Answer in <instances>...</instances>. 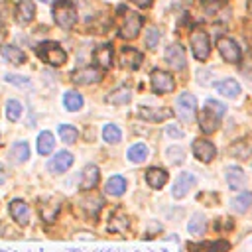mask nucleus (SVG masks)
I'll return each mask as SVG.
<instances>
[{
  "mask_svg": "<svg viewBox=\"0 0 252 252\" xmlns=\"http://www.w3.org/2000/svg\"><path fill=\"white\" fill-rule=\"evenodd\" d=\"M248 10H250V12H252V0H250V4H248Z\"/></svg>",
  "mask_w": 252,
  "mask_h": 252,
  "instance_id": "nucleus-46",
  "label": "nucleus"
},
{
  "mask_svg": "<svg viewBox=\"0 0 252 252\" xmlns=\"http://www.w3.org/2000/svg\"><path fill=\"white\" fill-rule=\"evenodd\" d=\"M159 37H161L159 30H156V28H150V30L146 32V35H144V43H146V47H148V49H156V47H158V41H159Z\"/></svg>",
  "mask_w": 252,
  "mask_h": 252,
  "instance_id": "nucleus-38",
  "label": "nucleus"
},
{
  "mask_svg": "<svg viewBox=\"0 0 252 252\" xmlns=\"http://www.w3.org/2000/svg\"><path fill=\"white\" fill-rule=\"evenodd\" d=\"M20 116H22V102L16 98H10L6 102V118L10 122H16V120H20Z\"/></svg>",
  "mask_w": 252,
  "mask_h": 252,
  "instance_id": "nucleus-34",
  "label": "nucleus"
},
{
  "mask_svg": "<svg viewBox=\"0 0 252 252\" xmlns=\"http://www.w3.org/2000/svg\"><path fill=\"white\" fill-rule=\"evenodd\" d=\"M130 2H134V4L140 6V8H148V6L152 4V0H130Z\"/></svg>",
  "mask_w": 252,
  "mask_h": 252,
  "instance_id": "nucleus-44",
  "label": "nucleus"
},
{
  "mask_svg": "<svg viewBox=\"0 0 252 252\" xmlns=\"http://www.w3.org/2000/svg\"><path fill=\"white\" fill-rule=\"evenodd\" d=\"M146 158H148V148H146V144H134V146L128 150V159H130L132 163H142V161H146Z\"/></svg>",
  "mask_w": 252,
  "mask_h": 252,
  "instance_id": "nucleus-33",
  "label": "nucleus"
},
{
  "mask_svg": "<svg viewBox=\"0 0 252 252\" xmlns=\"http://www.w3.org/2000/svg\"><path fill=\"white\" fill-rule=\"evenodd\" d=\"M236 252H252V232L238 244V248H236Z\"/></svg>",
  "mask_w": 252,
  "mask_h": 252,
  "instance_id": "nucleus-41",
  "label": "nucleus"
},
{
  "mask_svg": "<svg viewBox=\"0 0 252 252\" xmlns=\"http://www.w3.org/2000/svg\"><path fill=\"white\" fill-rule=\"evenodd\" d=\"M205 108L207 110H211V112H215L217 116H224V112H226V106L220 102V100H217V98H207L205 100Z\"/></svg>",
  "mask_w": 252,
  "mask_h": 252,
  "instance_id": "nucleus-39",
  "label": "nucleus"
},
{
  "mask_svg": "<svg viewBox=\"0 0 252 252\" xmlns=\"http://www.w3.org/2000/svg\"><path fill=\"white\" fill-rule=\"evenodd\" d=\"M250 205H252V193L250 191H242L230 201V207L234 213H246Z\"/></svg>",
  "mask_w": 252,
  "mask_h": 252,
  "instance_id": "nucleus-25",
  "label": "nucleus"
},
{
  "mask_svg": "<svg viewBox=\"0 0 252 252\" xmlns=\"http://www.w3.org/2000/svg\"><path fill=\"white\" fill-rule=\"evenodd\" d=\"M203 2H213V0H203Z\"/></svg>",
  "mask_w": 252,
  "mask_h": 252,
  "instance_id": "nucleus-48",
  "label": "nucleus"
},
{
  "mask_svg": "<svg viewBox=\"0 0 252 252\" xmlns=\"http://www.w3.org/2000/svg\"><path fill=\"white\" fill-rule=\"evenodd\" d=\"M0 53L8 63H14V65H22L26 61V53L16 45H2Z\"/></svg>",
  "mask_w": 252,
  "mask_h": 252,
  "instance_id": "nucleus-22",
  "label": "nucleus"
},
{
  "mask_svg": "<svg viewBox=\"0 0 252 252\" xmlns=\"http://www.w3.org/2000/svg\"><path fill=\"white\" fill-rule=\"evenodd\" d=\"M104 191H106L108 195H112V197L122 195V193L126 191V179H124V177H120V175L110 177V179L106 181V185H104Z\"/></svg>",
  "mask_w": 252,
  "mask_h": 252,
  "instance_id": "nucleus-26",
  "label": "nucleus"
},
{
  "mask_svg": "<svg viewBox=\"0 0 252 252\" xmlns=\"http://www.w3.org/2000/svg\"><path fill=\"white\" fill-rule=\"evenodd\" d=\"M191 51L195 55L197 61H205L211 53V39L207 35V32L203 30H193L191 32Z\"/></svg>",
  "mask_w": 252,
  "mask_h": 252,
  "instance_id": "nucleus-4",
  "label": "nucleus"
},
{
  "mask_svg": "<svg viewBox=\"0 0 252 252\" xmlns=\"http://www.w3.org/2000/svg\"><path fill=\"white\" fill-rule=\"evenodd\" d=\"M63 104H65L67 110L75 112V110H79V108L83 106V96H81L77 91H69V93H65V96H63Z\"/></svg>",
  "mask_w": 252,
  "mask_h": 252,
  "instance_id": "nucleus-32",
  "label": "nucleus"
},
{
  "mask_svg": "<svg viewBox=\"0 0 252 252\" xmlns=\"http://www.w3.org/2000/svg\"><path fill=\"white\" fill-rule=\"evenodd\" d=\"M195 183H197V179H195L193 173H187V171H185V173H179L177 179L173 181V189H171L173 197H175V199L185 197V195L189 193V189L195 187Z\"/></svg>",
  "mask_w": 252,
  "mask_h": 252,
  "instance_id": "nucleus-11",
  "label": "nucleus"
},
{
  "mask_svg": "<svg viewBox=\"0 0 252 252\" xmlns=\"http://www.w3.org/2000/svg\"><path fill=\"white\" fill-rule=\"evenodd\" d=\"M163 57H165L167 65H169L173 71H181V69H185V63H187V61H185V49H183L179 43H171V45H167Z\"/></svg>",
  "mask_w": 252,
  "mask_h": 252,
  "instance_id": "nucleus-8",
  "label": "nucleus"
},
{
  "mask_svg": "<svg viewBox=\"0 0 252 252\" xmlns=\"http://www.w3.org/2000/svg\"><path fill=\"white\" fill-rule=\"evenodd\" d=\"M224 177H226V183H228L230 189H240V187H244V183H246V175H244V171H242L240 167H236V165L226 167Z\"/></svg>",
  "mask_w": 252,
  "mask_h": 252,
  "instance_id": "nucleus-19",
  "label": "nucleus"
},
{
  "mask_svg": "<svg viewBox=\"0 0 252 252\" xmlns=\"http://www.w3.org/2000/svg\"><path fill=\"white\" fill-rule=\"evenodd\" d=\"M142 61H144V55L134 47H124L120 51V65L126 67V69L134 71V69H138L142 65Z\"/></svg>",
  "mask_w": 252,
  "mask_h": 252,
  "instance_id": "nucleus-13",
  "label": "nucleus"
},
{
  "mask_svg": "<svg viewBox=\"0 0 252 252\" xmlns=\"http://www.w3.org/2000/svg\"><path fill=\"white\" fill-rule=\"evenodd\" d=\"M185 2H189V0H185Z\"/></svg>",
  "mask_w": 252,
  "mask_h": 252,
  "instance_id": "nucleus-49",
  "label": "nucleus"
},
{
  "mask_svg": "<svg viewBox=\"0 0 252 252\" xmlns=\"http://www.w3.org/2000/svg\"><path fill=\"white\" fill-rule=\"evenodd\" d=\"M146 181H148V185L152 189H161L167 183V173L161 167H150L146 171Z\"/></svg>",
  "mask_w": 252,
  "mask_h": 252,
  "instance_id": "nucleus-18",
  "label": "nucleus"
},
{
  "mask_svg": "<svg viewBox=\"0 0 252 252\" xmlns=\"http://www.w3.org/2000/svg\"><path fill=\"white\" fill-rule=\"evenodd\" d=\"M175 112L183 122H193L197 114V98L189 93H181L175 98Z\"/></svg>",
  "mask_w": 252,
  "mask_h": 252,
  "instance_id": "nucleus-3",
  "label": "nucleus"
},
{
  "mask_svg": "<svg viewBox=\"0 0 252 252\" xmlns=\"http://www.w3.org/2000/svg\"><path fill=\"white\" fill-rule=\"evenodd\" d=\"M167 134H169V136H173V138H181V136H183V132H181L179 128H175V126H173V128H171V126H167Z\"/></svg>",
  "mask_w": 252,
  "mask_h": 252,
  "instance_id": "nucleus-43",
  "label": "nucleus"
},
{
  "mask_svg": "<svg viewBox=\"0 0 252 252\" xmlns=\"http://www.w3.org/2000/svg\"><path fill=\"white\" fill-rule=\"evenodd\" d=\"M4 35H6V32H4V30H2V28H0V41H2V39H4Z\"/></svg>",
  "mask_w": 252,
  "mask_h": 252,
  "instance_id": "nucleus-45",
  "label": "nucleus"
},
{
  "mask_svg": "<svg viewBox=\"0 0 252 252\" xmlns=\"http://www.w3.org/2000/svg\"><path fill=\"white\" fill-rule=\"evenodd\" d=\"M93 59L100 69H110V65H112V45L104 43V45L96 47L94 53H93Z\"/></svg>",
  "mask_w": 252,
  "mask_h": 252,
  "instance_id": "nucleus-17",
  "label": "nucleus"
},
{
  "mask_svg": "<svg viewBox=\"0 0 252 252\" xmlns=\"http://www.w3.org/2000/svg\"><path fill=\"white\" fill-rule=\"evenodd\" d=\"M59 203H51L49 207L47 205H41L39 207V211H41V217H43V220H53L55 219V215L59 213Z\"/></svg>",
  "mask_w": 252,
  "mask_h": 252,
  "instance_id": "nucleus-40",
  "label": "nucleus"
},
{
  "mask_svg": "<svg viewBox=\"0 0 252 252\" xmlns=\"http://www.w3.org/2000/svg\"><path fill=\"white\" fill-rule=\"evenodd\" d=\"M71 165H73V156H71L69 152H57V154L49 159V163H47L49 171H53V173H63V171H67Z\"/></svg>",
  "mask_w": 252,
  "mask_h": 252,
  "instance_id": "nucleus-14",
  "label": "nucleus"
},
{
  "mask_svg": "<svg viewBox=\"0 0 252 252\" xmlns=\"http://www.w3.org/2000/svg\"><path fill=\"white\" fill-rule=\"evenodd\" d=\"M98 177H100L98 167H96V165H87V167L83 169V177H81V189H83V191L94 189V187H96V183H98Z\"/></svg>",
  "mask_w": 252,
  "mask_h": 252,
  "instance_id": "nucleus-21",
  "label": "nucleus"
},
{
  "mask_svg": "<svg viewBox=\"0 0 252 252\" xmlns=\"http://www.w3.org/2000/svg\"><path fill=\"white\" fill-rule=\"evenodd\" d=\"M106 100H108L110 104H126V102L132 100V93H130L128 87H120V89L112 91V93L106 96Z\"/></svg>",
  "mask_w": 252,
  "mask_h": 252,
  "instance_id": "nucleus-28",
  "label": "nucleus"
},
{
  "mask_svg": "<svg viewBox=\"0 0 252 252\" xmlns=\"http://www.w3.org/2000/svg\"><path fill=\"white\" fill-rule=\"evenodd\" d=\"M142 24H144V16H140L138 12H126V18H124L120 35L126 37V39H134V37H138L140 30H142Z\"/></svg>",
  "mask_w": 252,
  "mask_h": 252,
  "instance_id": "nucleus-6",
  "label": "nucleus"
},
{
  "mask_svg": "<svg viewBox=\"0 0 252 252\" xmlns=\"http://www.w3.org/2000/svg\"><path fill=\"white\" fill-rule=\"evenodd\" d=\"M10 215H12L14 220H16L18 224H22V226H26V224L30 222V207H28L24 201H20V199H14V201L10 203Z\"/></svg>",
  "mask_w": 252,
  "mask_h": 252,
  "instance_id": "nucleus-15",
  "label": "nucleus"
},
{
  "mask_svg": "<svg viewBox=\"0 0 252 252\" xmlns=\"http://www.w3.org/2000/svg\"><path fill=\"white\" fill-rule=\"evenodd\" d=\"M126 226H128V220H126L124 211H122V209H116V211L110 215L108 228L114 230V232H122V230H126Z\"/></svg>",
  "mask_w": 252,
  "mask_h": 252,
  "instance_id": "nucleus-29",
  "label": "nucleus"
},
{
  "mask_svg": "<svg viewBox=\"0 0 252 252\" xmlns=\"http://www.w3.org/2000/svg\"><path fill=\"white\" fill-rule=\"evenodd\" d=\"M217 47H219L220 57H222L226 63H238L240 57H242V51H240L238 43H236L232 37H219Z\"/></svg>",
  "mask_w": 252,
  "mask_h": 252,
  "instance_id": "nucleus-5",
  "label": "nucleus"
},
{
  "mask_svg": "<svg viewBox=\"0 0 252 252\" xmlns=\"http://www.w3.org/2000/svg\"><path fill=\"white\" fill-rule=\"evenodd\" d=\"M150 81H152V89H154L156 93H171V91L175 89L173 75L167 73V71H161V69L152 71Z\"/></svg>",
  "mask_w": 252,
  "mask_h": 252,
  "instance_id": "nucleus-7",
  "label": "nucleus"
},
{
  "mask_svg": "<svg viewBox=\"0 0 252 252\" xmlns=\"http://www.w3.org/2000/svg\"><path fill=\"white\" fill-rule=\"evenodd\" d=\"M59 136H61V140H63L65 144H75L77 138H79V132H77V128L71 126V124H61V126H59Z\"/></svg>",
  "mask_w": 252,
  "mask_h": 252,
  "instance_id": "nucleus-35",
  "label": "nucleus"
},
{
  "mask_svg": "<svg viewBox=\"0 0 252 252\" xmlns=\"http://www.w3.org/2000/svg\"><path fill=\"white\" fill-rule=\"evenodd\" d=\"M37 55L43 63L51 65V67H61L67 61V53L65 49L57 43V41H43L37 45Z\"/></svg>",
  "mask_w": 252,
  "mask_h": 252,
  "instance_id": "nucleus-2",
  "label": "nucleus"
},
{
  "mask_svg": "<svg viewBox=\"0 0 252 252\" xmlns=\"http://www.w3.org/2000/svg\"><path fill=\"white\" fill-rule=\"evenodd\" d=\"M102 79V71L98 67H83L71 73V81L75 85H91V83H98Z\"/></svg>",
  "mask_w": 252,
  "mask_h": 252,
  "instance_id": "nucleus-9",
  "label": "nucleus"
},
{
  "mask_svg": "<svg viewBox=\"0 0 252 252\" xmlns=\"http://www.w3.org/2000/svg\"><path fill=\"white\" fill-rule=\"evenodd\" d=\"M219 122H220V116H217L215 112L203 108V112H201V116H199V124H201V130H203L205 134L215 132V130L219 128Z\"/></svg>",
  "mask_w": 252,
  "mask_h": 252,
  "instance_id": "nucleus-20",
  "label": "nucleus"
},
{
  "mask_svg": "<svg viewBox=\"0 0 252 252\" xmlns=\"http://www.w3.org/2000/svg\"><path fill=\"white\" fill-rule=\"evenodd\" d=\"M205 228H207V219H205V215L195 213V215L191 217L189 224H187V230H189L191 234L199 236V234H203V232H205Z\"/></svg>",
  "mask_w": 252,
  "mask_h": 252,
  "instance_id": "nucleus-31",
  "label": "nucleus"
},
{
  "mask_svg": "<svg viewBox=\"0 0 252 252\" xmlns=\"http://www.w3.org/2000/svg\"><path fill=\"white\" fill-rule=\"evenodd\" d=\"M53 20L59 28L71 30L77 24V8L69 0H57L53 4Z\"/></svg>",
  "mask_w": 252,
  "mask_h": 252,
  "instance_id": "nucleus-1",
  "label": "nucleus"
},
{
  "mask_svg": "<svg viewBox=\"0 0 252 252\" xmlns=\"http://www.w3.org/2000/svg\"><path fill=\"white\" fill-rule=\"evenodd\" d=\"M33 14H35V6L32 0H20L14 8V16L18 20V24H22V26L30 24L33 20Z\"/></svg>",
  "mask_w": 252,
  "mask_h": 252,
  "instance_id": "nucleus-12",
  "label": "nucleus"
},
{
  "mask_svg": "<svg viewBox=\"0 0 252 252\" xmlns=\"http://www.w3.org/2000/svg\"><path fill=\"white\" fill-rule=\"evenodd\" d=\"M193 156L199 159V161H205V163H209L213 158H215V154H217V148H215V144L213 142H209V140H205V138H197L195 142H193Z\"/></svg>",
  "mask_w": 252,
  "mask_h": 252,
  "instance_id": "nucleus-10",
  "label": "nucleus"
},
{
  "mask_svg": "<svg viewBox=\"0 0 252 252\" xmlns=\"http://www.w3.org/2000/svg\"><path fill=\"white\" fill-rule=\"evenodd\" d=\"M10 158H12V161H16V163H24V161L30 158V146H28L26 142H16V144L12 146V150H10Z\"/></svg>",
  "mask_w": 252,
  "mask_h": 252,
  "instance_id": "nucleus-27",
  "label": "nucleus"
},
{
  "mask_svg": "<svg viewBox=\"0 0 252 252\" xmlns=\"http://www.w3.org/2000/svg\"><path fill=\"white\" fill-rule=\"evenodd\" d=\"M189 250L193 252H224L228 250L226 240H217V242H201V244H189Z\"/></svg>",
  "mask_w": 252,
  "mask_h": 252,
  "instance_id": "nucleus-24",
  "label": "nucleus"
},
{
  "mask_svg": "<svg viewBox=\"0 0 252 252\" xmlns=\"http://www.w3.org/2000/svg\"><path fill=\"white\" fill-rule=\"evenodd\" d=\"M53 146H55V140L51 132H41L37 136V152L41 156H47L49 152H53Z\"/></svg>",
  "mask_w": 252,
  "mask_h": 252,
  "instance_id": "nucleus-30",
  "label": "nucleus"
},
{
  "mask_svg": "<svg viewBox=\"0 0 252 252\" xmlns=\"http://www.w3.org/2000/svg\"><path fill=\"white\" fill-rule=\"evenodd\" d=\"M217 87V91L222 94V96H226V98H236L238 94H240V85L234 81V79H222L220 83H217L215 85Z\"/></svg>",
  "mask_w": 252,
  "mask_h": 252,
  "instance_id": "nucleus-23",
  "label": "nucleus"
},
{
  "mask_svg": "<svg viewBox=\"0 0 252 252\" xmlns=\"http://www.w3.org/2000/svg\"><path fill=\"white\" fill-rule=\"evenodd\" d=\"M41 2H53V0H41Z\"/></svg>",
  "mask_w": 252,
  "mask_h": 252,
  "instance_id": "nucleus-47",
  "label": "nucleus"
},
{
  "mask_svg": "<svg viewBox=\"0 0 252 252\" xmlns=\"http://www.w3.org/2000/svg\"><path fill=\"white\" fill-rule=\"evenodd\" d=\"M102 199L100 197H87V199H83V209L91 215V217H96L98 215V211L102 209Z\"/></svg>",
  "mask_w": 252,
  "mask_h": 252,
  "instance_id": "nucleus-36",
  "label": "nucleus"
},
{
  "mask_svg": "<svg viewBox=\"0 0 252 252\" xmlns=\"http://www.w3.org/2000/svg\"><path fill=\"white\" fill-rule=\"evenodd\" d=\"M102 138H104V142H108V144H116V142H120V138H122L120 128H118L116 124H106L104 130H102Z\"/></svg>",
  "mask_w": 252,
  "mask_h": 252,
  "instance_id": "nucleus-37",
  "label": "nucleus"
},
{
  "mask_svg": "<svg viewBox=\"0 0 252 252\" xmlns=\"http://www.w3.org/2000/svg\"><path fill=\"white\" fill-rule=\"evenodd\" d=\"M138 116L144 118V120H150V122H161L165 118L171 116V110L169 108H150V106H140L138 108Z\"/></svg>",
  "mask_w": 252,
  "mask_h": 252,
  "instance_id": "nucleus-16",
  "label": "nucleus"
},
{
  "mask_svg": "<svg viewBox=\"0 0 252 252\" xmlns=\"http://www.w3.org/2000/svg\"><path fill=\"white\" fill-rule=\"evenodd\" d=\"M6 81L8 83H14V85H20V87H30V81L26 77H16V75H6Z\"/></svg>",
  "mask_w": 252,
  "mask_h": 252,
  "instance_id": "nucleus-42",
  "label": "nucleus"
}]
</instances>
